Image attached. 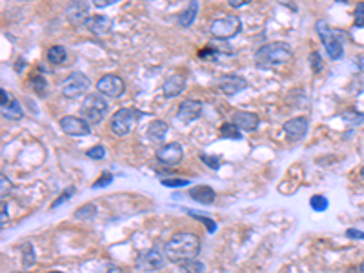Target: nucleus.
<instances>
[{
    "label": "nucleus",
    "mask_w": 364,
    "mask_h": 273,
    "mask_svg": "<svg viewBox=\"0 0 364 273\" xmlns=\"http://www.w3.org/2000/svg\"><path fill=\"white\" fill-rule=\"evenodd\" d=\"M73 193H75V188H73V186H71V188L66 189V192H64V193H60L59 199H57V201H53V204H51V209H57L60 204H62V202L69 201V199H71V197H73Z\"/></svg>",
    "instance_id": "nucleus-36"
},
{
    "label": "nucleus",
    "mask_w": 364,
    "mask_h": 273,
    "mask_svg": "<svg viewBox=\"0 0 364 273\" xmlns=\"http://www.w3.org/2000/svg\"><path fill=\"white\" fill-rule=\"evenodd\" d=\"M155 157H157V160L162 166L171 168V166H177L182 160L184 150H182V146L178 144V142H168V144L161 146V148L155 151Z\"/></svg>",
    "instance_id": "nucleus-9"
},
{
    "label": "nucleus",
    "mask_w": 364,
    "mask_h": 273,
    "mask_svg": "<svg viewBox=\"0 0 364 273\" xmlns=\"http://www.w3.org/2000/svg\"><path fill=\"white\" fill-rule=\"evenodd\" d=\"M104 273H122V268H120V266H110V268L106 269V271Z\"/></svg>",
    "instance_id": "nucleus-45"
},
{
    "label": "nucleus",
    "mask_w": 364,
    "mask_h": 273,
    "mask_svg": "<svg viewBox=\"0 0 364 273\" xmlns=\"http://www.w3.org/2000/svg\"><path fill=\"white\" fill-rule=\"evenodd\" d=\"M228 4H229V8L237 9V8H242V6H246V4H250V0H229Z\"/></svg>",
    "instance_id": "nucleus-41"
},
{
    "label": "nucleus",
    "mask_w": 364,
    "mask_h": 273,
    "mask_svg": "<svg viewBox=\"0 0 364 273\" xmlns=\"http://www.w3.org/2000/svg\"><path fill=\"white\" fill-rule=\"evenodd\" d=\"M190 197L200 204H212L215 201V192L210 186H195L190 189Z\"/></svg>",
    "instance_id": "nucleus-18"
},
{
    "label": "nucleus",
    "mask_w": 364,
    "mask_h": 273,
    "mask_svg": "<svg viewBox=\"0 0 364 273\" xmlns=\"http://www.w3.org/2000/svg\"><path fill=\"white\" fill-rule=\"evenodd\" d=\"M115 2H119V0H95V6L97 8H108V6H113Z\"/></svg>",
    "instance_id": "nucleus-42"
},
{
    "label": "nucleus",
    "mask_w": 364,
    "mask_h": 273,
    "mask_svg": "<svg viewBox=\"0 0 364 273\" xmlns=\"http://www.w3.org/2000/svg\"><path fill=\"white\" fill-rule=\"evenodd\" d=\"M89 86H91V80L88 78V75H84L81 71H75L60 84V91H62V95L66 98H76L84 95L89 90Z\"/></svg>",
    "instance_id": "nucleus-6"
},
{
    "label": "nucleus",
    "mask_w": 364,
    "mask_h": 273,
    "mask_svg": "<svg viewBox=\"0 0 364 273\" xmlns=\"http://www.w3.org/2000/svg\"><path fill=\"white\" fill-rule=\"evenodd\" d=\"M343 119L346 124H350V126H359V124L364 122V113H359V111L355 110H348L343 113Z\"/></svg>",
    "instance_id": "nucleus-28"
},
{
    "label": "nucleus",
    "mask_w": 364,
    "mask_h": 273,
    "mask_svg": "<svg viewBox=\"0 0 364 273\" xmlns=\"http://www.w3.org/2000/svg\"><path fill=\"white\" fill-rule=\"evenodd\" d=\"M11 193V182L8 180V177L2 173L0 175V195H2V199H6V195H9Z\"/></svg>",
    "instance_id": "nucleus-39"
},
{
    "label": "nucleus",
    "mask_w": 364,
    "mask_h": 273,
    "mask_svg": "<svg viewBox=\"0 0 364 273\" xmlns=\"http://www.w3.org/2000/svg\"><path fill=\"white\" fill-rule=\"evenodd\" d=\"M248 88V80L241 75H226L219 80V90L226 95V97H233V95L241 93L242 90Z\"/></svg>",
    "instance_id": "nucleus-14"
},
{
    "label": "nucleus",
    "mask_w": 364,
    "mask_h": 273,
    "mask_svg": "<svg viewBox=\"0 0 364 273\" xmlns=\"http://www.w3.org/2000/svg\"><path fill=\"white\" fill-rule=\"evenodd\" d=\"M353 17H355L353 24H355L357 28H364V2H359V4H357L355 11H353Z\"/></svg>",
    "instance_id": "nucleus-35"
},
{
    "label": "nucleus",
    "mask_w": 364,
    "mask_h": 273,
    "mask_svg": "<svg viewBox=\"0 0 364 273\" xmlns=\"http://www.w3.org/2000/svg\"><path fill=\"white\" fill-rule=\"evenodd\" d=\"M292 47L288 42H280V40L268 42L255 51V66L261 69L277 68L280 64H286L292 59Z\"/></svg>",
    "instance_id": "nucleus-2"
},
{
    "label": "nucleus",
    "mask_w": 364,
    "mask_h": 273,
    "mask_svg": "<svg viewBox=\"0 0 364 273\" xmlns=\"http://www.w3.org/2000/svg\"><path fill=\"white\" fill-rule=\"evenodd\" d=\"M86 155H88L89 158H95V160H100V158H104L106 157V148L104 146H93L91 150H88L86 151Z\"/></svg>",
    "instance_id": "nucleus-33"
},
{
    "label": "nucleus",
    "mask_w": 364,
    "mask_h": 273,
    "mask_svg": "<svg viewBox=\"0 0 364 273\" xmlns=\"http://www.w3.org/2000/svg\"><path fill=\"white\" fill-rule=\"evenodd\" d=\"M22 115H24L22 106L18 100H15V98H13V102L9 104L8 107H2V117H4V119L18 120V119H22Z\"/></svg>",
    "instance_id": "nucleus-25"
},
{
    "label": "nucleus",
    "mask_w": 364,
    "mask_h": 273,
    "mask_svg": "<svg viewBox=\"0 0 364 273\" xmlns=\"http://www.w3.org/2000/svg\"><path fill=\"white\" fill-rule=\"evenodd\" d=\"M309 62H311V69H314V73H321L322 71V60H321V55H319L317 51H314L311 55H309Z\"/></svg>",
    "instance_id": "nucleus-38"
},
{
    "label": "nucleus",
    "mask_w": 364,
    "mask_h": 273,
    "mask_svg": "<svg viewBox=\"0 0 364 273\" xmlns=\"http://www.w3.org/2000/svg\"><path fill=\"white\" fill-rule=\"evenodd\" d=\"M0 95H2V107H8L9 104L13 102L11 97H9V95L6 93V90H0Z\"/></svg>",
    "instance_id": "nucleus-43"
},
{
    "label": "nucleus",
    "mask_w": 364,
    "mask_h": 273,
    "mask_svg": "<svg viewBox=\"0 0 364 273\" xmlns=\"http://www.w3.org/2000/svg\"><path fill=\"white\" fill-rule=\"evenodd\" d=\"M66 18L71 22L73 26H82L89 20V4L88 2H71L66 8Z\"/></svg>",
    "instance_id": "nucleus-13"
},
{
    "label": "nucleus",
    "mask_w": 364,
    "mask_h": 273,
    "mask_svg": "<svg viewBox=\"0 0 364 273\" xmlns=\"http://www.w3.org/2000/svg\"><path fill=\"white\" fill-rule=\"evenodd\" d=\"M202 113V102L200 100H184L182 104H178V110H177V119L182 120L184 124H190L193 120H197Z\"/></svg>",
    "instance_id": "nucleus-12"
},
{
    "label": "nucleus",
    "mask_w": 364,
    "mask_h": 273,
    "mask_svg": "<svg viewBox=\"0 0 364 273\" xmlns=\"http://www.w3.org/2000/svg\"><path fill=\"white\" fill-rule=\"evenodd\" d=\"M142 115L140 111L129 110V107H120L113 113L111 117V131L117 137H126L127 133L132 131L133 124L139 117Z\"/></svg>",
    "instance_id": "nucleus-5"
},
{
    "label": "nucleus",
    "mask_w": 364,
    "mask_h": 273,
    "mask_svg": "<svg viewBox=\"0 0 364 273\" xmlns=\"http://www.w3.org/2000/svg\"><path fill=\"white\" fill-rule=\"evenodd\" d=\"M162 186H166V188H184V186H190V180L188 179H162L161 180Z\"/></svg>",
    "instance_id": "nucleus-32"
},
{
    "label": "nucleus",
    "mask_w": 364,
    "mask_h": 273,
    "mask_svg": "<svg viewBox=\"0 0 364 273\" xmlns=\"http://www.w3.org/2000/svg\"><path fill=\"white\" fill-rule=\"evenodd\" d=\"M28 84L31 86V90L35 91V93L38 95V97H46L47 95V82L46 78H44V75H40V73H33L30 77V80H28Z\"/></svg>",
    "instance_id": "nucleus-21"
},
{
    "label": "nucleus",
    "mask_w": 364,
    "mask_h": 273,
    "mask_svg": "<svg viewBox=\"0 0 364 273\" xmlns=\"http://www.w3.org/2000/svg\"><path fill=\"white\" fill-rule=\"evenodd\" d=\"M86 28H88L89 33L102 37V35L110 33L111 28H113V22H111V18L106 17V15H95V17H91L86 22Z\"/></svg>",
    "instance_id": "nucleus-17"
},
{
    "label": "nucleus",
    "mask_w": 364,
    "mask_h": 273,
    "mask_svg": "<svg viewBox=\"0 0 364 273\" xmlns=\"http://www.w3.org/2000/svg\"><path fill=\"white\" fill-rule=\"evenodd\" d=\"M360 177H362V180H364V166H362V170H360Z\"/></svg>",
    "instance_id": "nucleus-47"
},
{
    "label": "nucleus",
    "mask_w": 364,
    "mask_h": 273,
    "mask_svg": "<svg viewBox=\"0 0 364 273\" xmlns=\"http://www.w3.org/2000/svg\"><path fill=\"white\" fill-rule=\"evenodd\" d=\"M200 252L199 235L191 231H178L164 244V257L173 264H182L186 260L197 259Z\"/></svg>",
    "instance_id": "nucleus-1"
},
{
    "label": "nucleus",
    "mask_w": 364,
    "mask_h": 273,
    "mask_svg": "<svg viewBox=\"0 0 364 273\" xmlns=\"http://www.w3.org/2000/svg\"><path fill=\"white\" fill-rule=\"evenodd\" d=\"M68 59V51H66V47L64 46H51L47 49V60H49L51 64H62L64 60Z\"/></svg>",
    "instance_id": "nucleus-23"
},
{
    "label": "nucleus",
    "mask_w": 364,
    "mask_h": 273,
    "mask_svg": "<svg viewBox=\"0 0 364 273\" xmlns=\"http://www.w3.org/2000/svg\"><path fill=\"white\" fill-rule=\"evenodd\" d=\"M0 222H2V226L8 222V209H6V202H2V219H0Z\"/></svg>",
    "instance_id": "nucleus-44"
},
{
    "label": "nucleus",
    "mask_w": 364,
    "mask_h": 273,
    "mask_svg": "<svg viewBox=\"0 0 364 273\" xmlns=\"http://www.w3.org/2000/svg\"><path fill=\"white\" fill-rule=\"evenodd\" d=\"M20 250H22V268L30 269L31 266H35V262H37V255H35L33 244L31 242L22 244Z\"/></svg>",
    "instance_id": "nucleus-22"
},
{
    "label": "nucleus",
    "mask_w": 364,
    "mask_h": 273,
    "mask_svg": "<svg viewBox=\"0 0 364 273\" xmlns=\"http://www.w3.org/2000/svg\"><path fill=\"white\" fill-rule=\"evenodd\" d=\"M180 271L182 273H204V264L197 259L186 260V262L180 264Z\"/></svg>",
    "instance_id": "nucleus-27"
},
{
    "label": "nucleus",
    "mask_w": 364,
    "mask_h": 273,
    "mask_svg": "<svg viewBox=\"0 0 364 273\" xmlns=\"http://www.w3.org/2000/svg\"><path fill=\"white\" fill-rule=\"evenodd\" d=\"M241 30H242V22L241 18L235 17V15H226V17L215 18V20L212 22V26H210L212 35L219 40L231 39V37H235Z\"/></svg>",
    "instance_id": "nucleus-4"
},
{
    "label": "nucleus",
    "mask_w": 364,
    "mask_h": 273,
    "mask_svg": "<svg viewBox=\"0 0 364 273\" xmlns=\"http://www.w3.org/2000/svg\"><path fill=\"white\" fill-rule=\"evenodd\" d=\"M360 271L364 273V260H362V262H360Z\"/></svg>",
    "instance_id": "nucleus-46"
},
{
    "label": "nucleus",
    "mask_w": 364,
    "mask_h": 273,
    "mask_svg": "<svg viewBox=\"0 0 364 273\" xmlns=\"http://www.w3.org/2000/svg\"><path fill=\"white\" fill-rule=\"evenodd\" d=\"M184 86H186V78H184V75L175 73V75H170V77L164 80V84H162V93H164V97H168V98L178 97V95L184 91Z\"/></svg>",
    "instance_id": "nucleus-16"
},
{
    "label": "nucleus",
    "mask_w": 364,
    "mask_h": 273,
    "mask_svg": "<svg viewBox=\"0 0 364 273\" xmlns=\"http://www.w3.org/2000/svg\"><path fill=\"white\" fill-rule=\"evenodd\" d=\"M346 237H350V239H359V240H364V231L355 230V228H348V230H346Z\"/></svg>",
    "instance_id": "nucleus-40"
},
{
    "label": "nucleus",
    "mask_w": 364,
    "mask_h": 273,
    "mask_svg": "<svg viewBox=\"0 0 364 273\" xmlns=\"http://www.w3.org/2000/svg\"><path fill=\"white\" fill-rule=\"evenodd\" d=\"M164 262H166L164 252H161L159 248H151L148 252L140 253L135 266L140 271H157V269L164 268Z\"/></svg>",
    "instance_id": "nucleus-7"
},
{
    "label": "nucleus",
    "mask_w": 364,
    "mask_h": 273,
    "mask_svg": "<svg viewBox=\"0 0 364 273\" xmlns=\"http://www.w3.org/2000/svg\"><path fill=\"white\" fill-rule=\"evenodd\" d=\"M200 160H202L207 168H212V170H215V171L220 168V157H210V155L202 153L200 155Z\"/></svg>",
    "instance_id": "nucleus-37"
},
{
    "label": "nucleus",
    "mask_w": 364,
    "mask_h": 273,
    "mask_svg": "<svg viewBox=\"0 0 364 273\" xmlns=\"http://www.w3.org/2000/svg\"><path fill=\"white\" fill-rule=\"evenodd\" d=\"M309 206H311L314 211H326L328 206H330V201L324 195H314L309 199Z\"/></svg>",
    "instance_id": "nucleus-29"
},
{
    "label": "nucleus",
    "mask_w": 364,
    "mask_h": 273,
    "mask_svg": "<svg viewBox=\"0 0 364 273\" xmlns=\"http://www.w3.org/2000/svg\"><path fill=\"white\" fill-rule=\"evenodd\" d=\"M113 182V175L111 173H102L100 179L95 180L93 184H91V188L93 189H98V188H106V186H110V184Z\"/></svg>",
    "instance_id": "nucleus-34"
},
{
    "label": "nucleus",
    "mask_w": 364,
    "mask_h": 273,
    "mask_svg": "<svg viewBox=\"0 0 364 273\" xmlns=\"http://www.w3.org/2000/svg\"><path fill=\"white\" fill-rule=\"evenodd\" d=\"M11 273H28V271H11Z\"/></svg>",
    "instance_id": "nucleus-49"
},
{
    "label": "nucleus",
    "mask_w": 364,
    "mask_h": 273,
    "mask_svg": "<svg viewBox=\"0 0 364 273\" xmlns=\"http://www.w3.org/2000/svg\"><path fill=\"white\" fill-rule=\"evenodd\" d=\"M197 13H199V2H190V6L178 15V24L182 28H190L193 24L195 17H197Z\"/></svg>",
    "instance_id": "nucleus-20"
},
{
    "label": "nucleus",
    "mask_w": 364,
    "mask_h": 273,
    "mask_svg": "<svg viewBox=\"0 0 364 273\" xmlns=\"http://www.w3.org/2000/svg\"><path fill=\"white\" fill-rule=\"evenodd\" d=\"M220 137H222V139H231V141H241L242 133L233 122H226L220 126Z\"/></svg>",
    "instance_id": "nucleus-26"
},
{
    "label": "nucleus",
    "mask_w": 364,
    "mask_h": 273,
    "mask_svg": "<svg viewBox=\"0 0 364 273\" xmlns=\"http://www.w3.org/2000/svg\"><path fill=\"white\" fill-rule=\"evenodd\" d=\"M47 273H62V271H57V269H53V271H47Z\"/></svg>",
    "instance_id": "nucleus-48"
},
{
    "label": "nucleus",
    "mask_w": 364,
    "mask_h": 273,
    "mask_svg": "<svg viewBox=\"0 0 364 273\" xmlns=\"http://www.w3.org/2000/svg\"><path fill=\"white\" fill-rule=\"evenodd\" d=\"M308 119L306 117H295V119H290L288 122H284V133H286V139L290 142H299L302 141L308 133Z\"/></svg>",
    "instance_id": "nucleus-11"
},
{
    "label": "nucleus",
    "mask_w": 364,
    "mask_h": 273,
    "mask_svg": "<svg viewBox=\"0 0 364 273\" xmlns=\"http://www.w3.org/2000/svg\"><path fill=\"white\" fill-rule=\"evenodd\" d=\"M108 110H110V106H108V100L104 98V95L89 93L86 95L84 102H82L81 117L89 126H91V124H100L102 119H106Z\"/></svg>",
    "instance_id": "nucleus-3"
},
{
    "label": "nucleus",
    "mask_w": 364,
    "mask_h": 273,
    "mask_svg": "<svg viewBox=\"0 0 364 273\" xmlns=\"http://www.w3.org/2000/svg\"><path fill=\"white\" fill-rule=\"evenodd\" d=\"M186 213L190 215V217H193V219H197V221H200L202 224H206V228H207V231H210V233H213V231L217 230V224H215V222H213L210 217H204V215H200V213H195V211H191V209H188Z\"/></svg>",
    "instance_id": "nucleus-31"
},
{
    "label": "nucleus",
    "mask_w": 364,
    "mask_h": 273,
    "mask_svg": "<svg viewBox=\"0 0 364 273\" xmlns=\"http://www.w3.org/2000/svg\"><path fill=\"white\" fill-rule=\"evenodd\" d=\"M95 211H97V208H95L93 204H86V206H82L81 209H76L73 215H75L76 219H81V221H91Z\"/></svg>",
    "instance_id": "nucleus-30"
},
{
    "label": "nucleus",
    "mask_w": 364,
    "mask_h": 273,
    "mask_svg": "<svg viewBox=\"0 0 364 273\" xmlns=\"http://www.w3.org/2000/svg\"><path fill=\"white\" fill-rule=\"evenodd\" d=\"M231 122L239 129H242V131H255L258 128L261 119H258V115L251 113V111H235L231 115Z\"/></svg>",
    "instance_id": "nucleus-15"
},
{
    "label": "nucleus",
    "mask_w": 364,
    "mask_h": 273,
    "mask_svg": "<svg viewBox=\"0 0 364 273\" xmlns=\"http://www.w3.org/2000/svg\"><path fill=\"white\" fill-rule=\"evenodd\" d=\"M60 129H62L66 135H71V137H86L91 133V126H89L82 117H73V115H66L60 119Z\"/></svg>",
    "instance_id": "nucleus-10"
},
{
    "label": "nucleus",
    "mask_w": 364,
    "mask_h": 273,
    "mask_svg": "<svg viewBox=\"0 0 364 273\" xmlns=\"http://www.w3.org/2000/svg\"><path fill=\"white\" fill-rule=\"evenodd\" d=\"M324 49H326L328 57L331 60H339L344 55V42H341V40H330V42L324 44Z\"/></svg>",
    "instance_id": "nucleus-24"
},
{
    "label": "nucleus",
    "mask_w": 364,
    "mask_h": 273,
    "mask_svg": "<svg viewBox=\"0 0 364 273\" xmlns=\"http://www.w3.org/2000/svg\"><path fill=\"white\" fill-rule=\"evenodd\" d=\"M170 131V126L164 122V120H153V122H149L148 129H146V133H148V137L151 139V141H164L166 133Z\"/></svg>",
    "instance_id": "nucleus-19"
},
{
    "label": "nucleus",
    "mask_w": 364,
    "mask_h": 273,
    "mask_svg": "<svg viewBox=\"0 0 364 273\" xmlns=\"http://www.w3.org/2000/svg\"><path fill=\"white\" fill-rule=\"evenodd\" d=\"M97 90L98 93L108 98H119L126 91V84L119 75H104V77L98 78Z\"/></svg>",
    "instance_id": "nucleus-8"
}]
</instances>
